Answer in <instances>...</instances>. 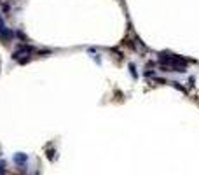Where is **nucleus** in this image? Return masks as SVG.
Segmentation results:
<instances>
[{"label": "nucleus", "instance_id": "obj_1", "mask_svg": "<svg viewBox=\"0 0 199 175\" xmlns=\"http://www.w3.org/2000/svg\"><path fill=\"white\" fill-rule=\"evenodd\" d=\"M35 53V47H32V46H21V47H18L12 53V58L14 60H19L21 56H32Z\"/></svg>", "mask_w": 199, "mask_h": 175}, {"label": "nucleus", "instance_id": "obj_2", "mask_svg": "<svg viewBox=\"0 0 199 175\" xmlns=\"http://www.w3.org/2000/svg\"><path fill=\"white\" fill-rule=\"evenodd\" d=\"M26 159H28V158H26V154H16V156H14L16 163H25Z\"/></svg>", "mask_w": 199, "mask_h": 175}, {"label": "nucleus", "instance_id": "obj_3", "mask_svg": "<svg viewBox=\"0 0 199 175\" xmlns=\"http://www.w3.org/2000/svg\"><path fill=\"white\" fill-rule=\"evenodd\" d=\"M129 70H131V74H133V77H136V67L133 65V63L129 65Z\"/></svg>", "mask_w": 199, "mask_h": 175}, {"label": "nucleus", "instance_id": "obj_4", "mask_svg": "<svg viewBox=\"0 0 199 175\" xmlns=\"http://www.w3.org/2000/svg\"><path fill=\"white\" fill-rule=\"evenodd\" d=\"M4 166H5V163H4V161H0V173H4V172H5Z\"/></svg>", "mask_w": 199, "mask_h": 175}]
</instances>
